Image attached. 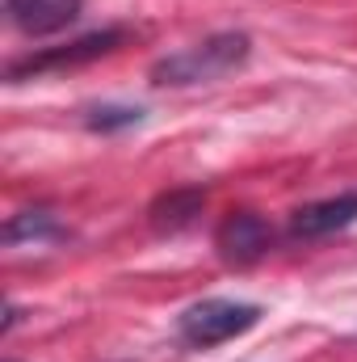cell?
<instances>
[{"label": "cell", "mask_w": 357, "mask_h": 362, "mask_svg": "<svg viewBox=\"0 0 357 362\" xmlns=\"http://www.w3.org/2000/svg\"><path fill=\"white\" fill-rule=\"evenodd\" d=\"M253 55V38L240 34V30H223V34H210L193 47H181L173 55L156 59L152 64V85L160 89H189V85H214L223 76H231L236 68H244Z\"/></svg>", "instance_id": "6da1fadb"}, {"label": "cell", "mask_w": 357, "mask_h": 362, "mask_svg": "<svg viewBox=\"0 0 357 362\" xmlns=\"http://www.w3.org/2000/svg\"><path fill=\"white\" fill-rule=\"evenodd\" d=\"M257 320H261L257 303H244V299H198L177 316V333L185 346L210 350V346L244 337L248 329H257Z\"/></svg>", "instance_id": "7a4b0ae2"}, {"label": "cell", "mask_w": 357, "mask_h": 362, "mask_svg": "<svg viewBox=\"0 0 357 362\" xmlns=\"http://www.w3.org/2000/svg\"><path fill=\"white\" fill-rule=\"evenodd\" d=\"M122 38H126L122 30H97V34H85V38L68 42V47L38 51V55H30V59H21V64H13V68H8V81L47 76V72H59V68H80V64H92V59H101V55L118 51V42H122Z\"/></svg>", "instance_id": "3957f363"}, {"label": "cell", "mask_w": 357, "mask_h": 362, "mask_svg": "<svg viewBox=\"0 0 357 362\" xmlns=\"http://www.w3.org/2000/svg\"><path fill=\"white\" fill-rule=\"evenodd\" d=\"M214 245L223 253V262H236V266H248L257 257H265L269 245H273V228L257 211H231L219 232H214Z\"/></svg>", "instance_id": "277c9868"}, {"label": "cell", "mask_w": 357, "mask_h": 362, "mask_svg": "<svg viewBox=\"0 0 357 362\" xmlns=\"http://www.w3.org/2000/svg\"><path fill=\"white\" fill-rule=\"evenodd\" d=\"M353 219H357V194L320 198V202H307L290 215V236L294 240H320V236L345 232Z\"/></svg>", "instance_id": "5b68a950"}, {"label": "cell", "mask_w": 357, "mask_h": 362, "mask_svg": "<svg viewBox=\"0 0 357 362\" xmlns=\"http://www.w3.org/2000/svg\"><path fill=\"white\" fill-rule=\"evenodd\" d=\"M8 4V21L25 34V38H47V34H59L68 30L85 0H4Z\"/></svg>", "instance_id": "8992f818"}, {"label": "cell", "mask_w": 357, "mask_h": 362, "mask_svg": "<svg viewBox=\"0 0 357 362\" xmlns=\"http://www.w3.org/2000/svg\"><path fill=\"white\" fill-rule=\"evenodd\" d=\"M202 202H206L202 189H173V194L156 198V206H152V228H156V232H181V228H189L193 215H202Z\"/></svg>", "instance_id": "52a82bcc"}, {"label": "cell", "mask_w": 357, "mask_h": 362, "mask_svg": "<svg viewBox=\"0 0 357 362\" xmlns=\"http://www.w3.org/2000/svg\"><path fill=\"white\" fill-rule=\"evenodd\" d=\"M63 228L47 215V211H21L4 223V240L17 245V240H59Z\"/></svg>", "instance_id": "ba28073f"}, {"label": "cell", "mask_w": 357, "mask_h": 362, "mask_svg": "<svg viewBox=\"0 0 357 362\" xmlns=\"http://www.w3.org/2000/svg\"><path fill=\"white\" fill-rule=\"evenodd\" d=\"M92 131H122V127H139L143 122V110L139 105H92L85 114Z\"/></svg>", "instance_id": "9c48e42d"}, {"label": "cell", "mask_w": 357, "mask_h": 362, "mask_svg": "<svg viewBox=\"0 0 357 362\" xmlns=\"http://www.w3.org/2000/svg\"><path fill=\"white\" fill-rule=\"evenodd\" d=\"M8 362H13V358H8Z\"/></svg>", "instance_id": "30bf717a"}]
</instances>
